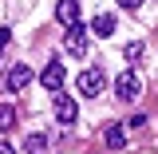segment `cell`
I'll return each mask as SVG.
<instances>
[{"label": "cell", "instance_id": "obj_1", "mask_svg": "<svg viewBox=\"0 0 158 154\" xmlns=\"http://www.w3.org/2000/svg\"><path fill=\"white\" fill-rule=\"evenodd\" d=\"M138 95H142V79H138V71H123V75L115 79V99H118V103H135Z\"/></svg>", "mask_w": 158, "mask_h": 154}, {"label": "cell", "instance_id": "obj_2", "mask_svg": "<svg viewBox=\"0 0 158 154\" xmlns=\"http://www.w3.org/2000/svg\"><path fill=\"white\" fill-rule=\"evenodd\" d=\"M103 67H83V71H79L75 75V83H79V95H87V99H95L99 91H103Z\"/></svg>", "mask_w": 158, "mask_h": 154}, {"label": "cell", "instance_id": "obj_3", "mask_svg": "<svg viewBox=\"0 0 158 154\" xmlns=\"http://www.w3.org/2000/svg\"><path fill=\"white\" fill-rule=\"evenodd\" d=\"M87 48H91V40H87V28H83V24H79V28H67L63 52H67V56H87Z\"/></svg>", "mask_w": 158, "mask_h": 154}, {"label": "cell", "instance_id": "obj_4", "mask_svg": "<svg viewBox=\"0 0 158 154\" xmlns=\"http://www.w3.org/2000/svg\"><path fill=\"white\" fill-rule=\"evenodd\" d=\"M40 83H44V87H48V91H52V95H56L59 87H63V83H67V75H63V63H59V59H52V63H48V67H44V75H40Z\"/></svg>", "mask_w": 158, "mask_h": 154}, {"label": "cell", "instance_id": "obj_5", "mask_svg": "<svg viewBox=\"0 0 158 154\" xmlns=\"http://www.w3.org/2000/svg\"><path fill=\"white\" fill-rule=\"evenodd\" d=\"M79 16H83V12H79L75 0H59L56 4V20L63 24V28H79Z\"/></svg>", "mask_w": 158, "mask_h": 154}, {"label": "cell", "instance_id": "obj_6", "mask_svg": "<svg viewBox=\"0 0 158 154\" xmlns=\"http://www.w3.org/2000/svg\"><path fill=\"white\" fill-rule=\"evenodd\" d=\"M32 79H36V75H32V67H28V63H16V67L8 71V79H4V83H8V91H24Z\"/></svg>", "mask_w": 158, "mask_h": 154}, {"label": "cell", "instance_id": "obj_7", "mask_svg": "<svg viewBox=\"0 0 158 154\" xmlns=\"http://www.w3.org/2000/svg\"><path fill=\"white\" fill-rule=\"evenodd\" d=\"M75 115H79L75 99H67V95H59V91H56V119H59V123H75Z\"/></svg>", "mask_w": 158, "mask_h": 154}, {"label": "cell", "instance_id": "obj_8", "mask_svg": "<svg viewBox=\"0 0 158 154\" xmlns=\"http://www.w3.org/2000/svg\"><path fill=\"white\" fill-rule=\"evenodd\" d=\"M91 32H95V36H115V16H95L91 20Z\"/></svg>", "mask_w": 158, "mask_h": 154}, {"label": "cell", "instance_id": "obj_9", "mask_svg": "<svg viewBox=\"0 0 158 154\" xmlns=\"http://www.w3.org/2000/svg\"><path fill=\"white\" fill-rule=\"evenodd\" d=\"M12 127H16V107L0 103V131H12Z\"/></svg>", "mask_w": 158, "mask_h": 154}, {"label": "cell", "instance_id": "obj_10", "mask_svg": "<svg viewBox=\"0 0 158 154\" xmlns=\"http://www.w3.org/2000/svg\"><path fill=\"white\" fill-rule=\"evenodd\" d=\"M103 138H107V146H123V142H127V131H123V127H115V123H111V127L103 131Z\"/></svg>", "mask_w": 158, "mask_h": 154}, {"label": "cell", "instance_id": "obj_11", "mask_svg": "<svg viewBox=\"0 0 158 154\" xmlns=\"http://www.w3.org/2000/svg\"><path fill=\"white\" fill-rule=\"evenodd\" d=\"M24 150H28V154H44V150H48V138H44V135H28V138H24Z\"/></svg>", "mask_w": 158, "mask_h": 154}, {"label": "cell", "instance_id": "obj_12", "mask_svg": "<svg viewBox=\"0 0 158 154\" xmlns=\"http://www.w3.org/2000/svg\"><path fill=\"white\" fill-rule=\"evenodd\" d=\"M123 52H127V59H131V63H138V59H142V44H138V40H131Z\"/></svg>", "mask_w": 158, "mask_h": 154}, {"label": "cell", "instance_id": "obj_13", "mask_svg": "<svg viewBox=\"0 0 158 154\" xmlns=\"http://www.w3.org/2000/svg\"><path fill=\"white\" fill-rule=\"evenodd\" d=\"M138 4H142V0H118V8H127V12H135Z\"/></svg>", "mask_w": 158, "mask_h": 154}, {"label": "cell", "instance_id": "obj_14", "mask_svg": "<svg viewBox=\"0 0 158 154\" xmlns=\"http://www.w3.org/2000/svg\"><path fill=\"white\" fill-rule=\"evenodd\" d=\"M8 40H12V32H8V28H0V48H4Z\"/></svg>", "mask_w": 158, "mask_h": 154}, {"label": "cell", "instance_id": "obj_15", "mask_svg": "<svg viewBox=\"0 0 158 154\" xmlns=\"http://www.w3.org/2000/svg\"><path fill=\"white\" fill-rule=\"evenodd\" d=\"M0 154H16V146L12 142H0Z\"/></svg>", "mask_w": 158, "mask_h": 154}]
</instances>
